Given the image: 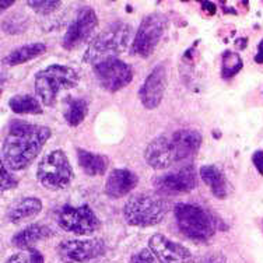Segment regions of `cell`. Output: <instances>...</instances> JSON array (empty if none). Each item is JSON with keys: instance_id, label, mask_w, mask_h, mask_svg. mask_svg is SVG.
<instances>
[{"instance_id": "10", "label": "cell", "mask_w": 263, "mask_h": 263, "mask_svg": "<svg viewBox=\"0 0 263 263\" xmlns=\"http://www.w3.org/2000/svg\"><path fill=\"white\" fill-rule=\"evenodd\" d=\"M92 71L100 86L108 92H117L133 80V69L126 62L111 58L92 66Z\"/></svg>"}, {"instance_id": "26", "label": "cell", "mask_w": 263, "mask_h": 263, "mask_svg": "<svg viewBox=\"0 0 263 263\" xmlns=\"http://www.w3.org/2000/svg\"><path fill=\"white\" fill-rule=\"evenodd\" d=\"M3 31L10 35L23 34L28 28V17L24 14H14L3 21Z\"/></svg>"}, {"instance_id": "25", "label": "cell", "mask_w": 263, "mask_h": 263, "mask_svg": "<svg viewBox=\"0 0 263 263\" xmlns=\"http://www.w3.org/2000/svg\"><path fill=\"white\" fill-rule=\"evenodd\" d=\"M242 58L234 51H224L221 55V77L224 80L233 79L242 69Z\"/></svg>"}, {"instance_id": "6", "label": "cell", "mask_w": 263, "mask_h": 263, "mask_svg": "<svg viewBox=\"0 0 263 263\" xmlns=\"http://www.w3.org/2000/svg\"><path fill=\"white\" fill-rule=\"evenodd\" d=\"M74 172L63 150H52L45 154L36 167L38 182L49 191H61L69 186Z\"/></svg>"}, {"instance_id": "1", "label": "cell", "mask_w": 263, "mask_h": 263, "mask_svg": "<svg viewBox=\"0 0 263 263\" xmlns=\"http://www.w3.org/2000/svg\"><path fill=\"white\" fill-rule=\"evenodd\" d=\"M51 136L52 130L48 126L11 121L2 146V162L10 171L26 170L40 156Z\"/></svg>"}, {"instance_id": "23", "label": "cell", "mask_w": 263, "mask_h": 263, "mask_svg": "<svg viewBox=\"0 0 263 263\" xmlns=\"http://www.w3.org/2000/svg\"><path fill=\"white\" fill-rule=\"evenodd\" d=\"M66 109L63 112L66 123L71 127H76L81 125L86 117L88 115V102L84 98H74L69 97L66 101Z\"/></svg>"}, {"instance_id": "32", "label": "cell", "mask_w": 263, "mask_h": 263, "mask_svg": "<svg viewBox=\"0 0 263 263\" xmlns=\"http://www.w3.org/2000/svg\"><path fill=\"white\" fill-rule=\"evenodd\" d=\"M199 263H227V259L224 255H210L203 258Z\"/></svg>"}, {"instance_id": "20", "label": "cell", "mask_w": 263, "mask_h": 263, "mask_svg": "<svg viewBox=\"0 0 263 263\" xmlns=\"http://www.w3.org/2000/svg\"><path fill=\"white\" fill-rule=\"evenodd\" d=\"M77 161L86 175L100 177L108 171L109 160L104 154L88 152L84 148H77Z\"/></svg>"}, {"instance_id": "17", "label": "cell", "mask_w": 263, "mask_h": 263, "mask_svg": "<svg viewBox=\"0 0 263 263\" xmlns=\"http://www.w3.org/2000/svg\"><path fill=\"white\" fill-rule=\"evenodd\" d=\"M139 177L127 168H115L109 172L105 181V193L111 199L126 196L137 186Z\"/></svg>"}, {"instance_id": "2", "label": "cell", "mask_w": 263, "mask_h": 263, "mask_svg": "<svg viewBox=\"0 0 263 263\" xmlns=\"http://www.w3.org/2000/svg\"><path fill=\"white\" fill-rule=\"evenodd\" d=\"M132 40V28L126 23H114L98 34L87 48L83 61L90 65H97L100 62L111 58H117L125 52Z\"/></svg>"}, {"instance_id": "3", "label": "cell", "mask_w": 263, "mask_h": 263, "mask_svg": "<svg viewBox=\"0 0 263 263\" xmlns=\"http://www.w3.org/2000/svg\"><path fill=\"white\" fill-rule=\"evenodd\" d=\"M80 83V74L66 65H49L35 74V94L41 104L53 106L62 90H70Z\"/></svg>"}, {"instance_id": "35", "label": "cell", "mask_w": 263, "mask_h": 263, "mask_svg": "<svg viewBox=\"0 0 263 263\" xmlns=\"http://www.w3.org/2000/svg\"><path fill=\"white\" fill-rule=\"evenodd\" d=\"M14 5V2L11 0V2H6V0H0V7H2V11H5L6 9H9L11 6Z\"/></svg>"}, {"instance_id": "28", "label": "cell", "mask_w": 263, "mask_h": 263, "mask_svg": "<svg viewBox=\"0 0 263 263\" xmlns=\"http://www.w3.org/2000/svg\"><path fill=\"white\" fill-rule=\"evenodd\" d=\"M27 6L35 11L36 14L46 15L56 11L62 6V2L59 0H44V2H27Z\"/></svg>"}, {"instance_id": "15", "label": "cell", "mask_w": 263, "mask_h": 263, "mask_svg": "<svg viewBox=\"0 0 263 263\" xmlns=\"http://www.w3.org/2000/svg\"><path fill=\"white\" fill-rule=\"evenodd\" d=\"M144 160L154 170H165L177 162L171 137L158 136L148 143L144 150Z\"/></svg>"}, {"instance_id": "12", "label": "cell", "mask_w": 263, "mask_h": 263, "mask_svg": "<svg viewBox=\"0 0 263 263\" xmlns=\"http://www.w3.org/2000/svg\"><path fill=\"white\" fill-rule=\"evenodd\" d=\"M153 186L156 187L158 192L170 195V196L192 192L197 186L196 168L193 165H185L175 171L157 175L153 178Z\"/></svg>"}, {"instance_id": "34", "label": "cell", "mask_w": 263, "mask_h": 263, "mask_svg": "<svg viewBox=\"0 0 263 263\" xmlns=\"http://www.w3.org/2000/svg\"><path fill=\"white\" fill-rule=\"evenodd\" d=\"M255 62L259 63V65H263V40L259 42L258 53L255 55Z\"/></svg>"}, {"instance_id": "5", "label": "cell", "mask_w": 263, "mask_h": 263, "mask_svg": "<svg viewBox=\"0 0 263 263\" xmlns=\"http://www.w3.org/2000/svg\"><path fill=\"white\" fill-rule=\"evenodd\" d=\"M167 212L168 204L164 199L148 193H137L125 203L123 217L132 227L147 228L161 223Z\"/></svg>"}, {"instance_id": "8", "label": "cell", "mask_w": 263, "mask_h": 263, "mask_svg": "<svg viewBox=\"0 0 263 263\" xmlns=\"http://www.w3.org/2000/svg\"><path fill=\"white\" fill-rule=\"evenodd\" d=\"M98 27V17L91 7H80L62 38L66 51H76L91 40Z\"/></svg>"}, {"instance_id": "22", "label": "cell", "mask_w": 263, "mask_h": 263, "mask_svg": "<svg viewBox=\"0 0 263 263\" xmlns=\"http://www.w3.org/2000/svg\"><path fill=\"white\" fill-rule=\"evenodd\" d=\"M45 52L46 45L44 42H31V44H26V45L13 49L9 55L6 56L3 62L7 66H18L44 55Z\"/></svg>"}, {"instance_id": "31", "label": "cell", "mask_w": 263, "mask_h": 263, "mask_svg": "<svg viewBox=\"0 0 263 263\" xmlns=\"http://www.w3.org/2000/svg\"><path fill=\"white\" fill-rule=\"evenodd\" d=\"M252 162L259 171V174L263 177V150H256V152L253 153Z\"/></svg>"}, {"instance_id": "7", "label": "cell", "mask_w": 263, "mask_h": 263, "mask_svg": "<svg viewBox=\"0 0 263 263\" xmlns=\"http://www.w3.org/2000/svg\"><path fill=\"white\" fill-rule=\"evenodd\" d=\"M167 27L168 18L162 13H152L146 15L137 28L135 40L132 42V55L143 59L150 58L160 44Z\"/></svg>"}, {"instance_id": "30", "label": "cell", "mask_w": 263, "mask_h": 263, "mask_svg": "<svg viewBox=\"0 0 263 263\" xmlns=\"http://www.w3.org/2000/svg\"><path fill=\"white\" fill-rule=\"evenodd\" d=\"M130 263H154V255L150 249H140L132 256Z\"/></svg>"}, {"instance_id": "21", "label": "cell", "mask_w": 263, "mask_h": 263, "mask_svg": "<svg viewBox=\"0 0 263 263\" xmlns=\"http://www.w3.org/2000/svg\"><path fill=\"white\" fill-rule=\"evenodd\" d=\"M199 177L209 186L213 196L217 199H226L228 195L227 179L224 177L223 171L216 165H203L199 170Z\"/></svg>"}, {"instance_id": "11", "label": "cell", "mask_w": 263, "mask_h": 263, "mask_svg": "<svg viewBox=\"0 0 263 263\" xmlns=\"http://www.w3.org/2000/svg\"><path fill=\"white\" fill-rule=\"evenodd\" d=\"M58 252L65 263H84L104 256L106 245L101 238L67 239L61 242Z\"/></svg>"}, {"instance_id": "24", "label": "cell", "mask_w": 263, "mask_h": 263, "mask_svg": "<svg viewBox=\"0 0 263 263\" xmlns=\"http://www.w3.org/2000/svg\"><path fill=\"white\" fill-rule=\"evenodd\" d=\"M9 106L11 111L18 115H41L44 112L40 100H36L35 97L30 94L13 96L9 100Z\"/></svg>"}, {"instance_id": "29", "label": "cell", "mask_w": 263, "mask_h": 263, "mask_svg": "<svg viewBox=\"0 0 263 263\" xmlns=\"http://www.w3.org/2000/svg\"><path fill=\"white\" fill-rule=\"evenodd\" d=\"M18 183H20L18 178L15 177L14 174H13V171H10V170L2 162V167H0V187H2V192L15 189V187L18 186Z\"/></svg>"}, {"instance_id": "33", "label": "cell", "mask_w": 263, "mask_h": 263, "mask_svg": "<svg viewBox=\"0 0 263 263\" xmlns=\"http://www.w3.org/2000/svg\"><path fill=\"white\" fill-rule=\"evenodd\" d=\"M202 9L209 15H214L216 11H217V6H216V3H212V2H202Z\"/></svg>"}, {"instance_id": "14", "label": "cell", "mask_w": 263, "mask_h": 263, "mask_svg": "<svg viewBox=\"0 0 263 263\" xmlns=\"http://www.w3.org/2000/svg\"><path fill=\"white\" fill-rule=\"evenodd\" d=\"M148 249L160 263H189L192 252L181 243L172 241L162 234H154L148 239Z\"/></svg>"}, {"instance_id": "13", "label": "cell", "mask_w": 263, "mask_h": 263, "mask_svg": "<svg viewBox=\"0 0 263 263\" xmlns=\"http://www.w3.org/2000/svg\"><path fill=\"white\" fill-rule=\"evenodd\" d=\"M167 83V67L164 63H160L150 71L139 90V100L146 109H156L161 104Z\"/></svg>"}, {"instance_id": "9", "label": "cell", "mask_w": 263, "mask_h": 263, "mask_svg": "<svg viewBox=\"0 0 263 263\" xmlns=\"http://www.w3.org/2000/svg\"><path fill=\"white\" fill-rule=\"evenodd\" d=\"M58 224L62 230L77 235H90L101 227L100 218L88 204L63 206L58 214Z\"/></svg>"}, {"instance_id": "16", "label": "cell", "mask_w": 263, "mask_h": 263, "mask_svg": "<svg viewBox=\"0 0 263 263\" xmlns=\"http://www.w3.org/2000/svg\"><path fill=\"white\" fill-rule=\"evenodd\" d=\"M202 142V133L195 129H179L174 132L171 136V143L177 162L195 157L200 150Z\"/></svg>"}, {"instance_id": "19", "label": "cell", "mask_w": 263, "mask_h": 263, "mask_svg": "<svg viewBox=\"0 0 263 263\" xmlns=\"http://www.w3.org/2000/svg\"><path fill=\"white\" fill-rule=\"evenodd\" d=\"M52 235H53V231L48 226L30 224L11 238V243H13V247L23 251V249L32 248V245H35L36 242L44 241V239H48Z\"/></svg>"}, {"instance_id": "27", "label": "cell", "mask_w": 263, "mask_h": 263, "mask_svg": "<svg viewBox=\"0 0 263 263\" xmlns=\"http://www.w3.org/2000/svg\"><path fill=\"white\" fill-rule=\"evenodd\" d=\"M6 263H45V259L38 249L30 248L11 255Z\"/></svg>"}, {"instance_id": "4", "label": "cell", "mask_w": 263, "mask_h": 263, "mask_svg": "<svg viewBox=\"0 0 263 263\" xmlns=\"http://www.w3.org/2000/svg\"><path fill=\"white\" fill-rule=\"evenodd\" d=\"M174 217L179 231L197 242L209 241L217 231V221L212 213L193 203H177Z\"/></svg>"}, {"instance_id": "18", "label": "cell", "mask_w": 263, "mask_h": 263, "mask_svg": "<svg viewBox=\"0 0 263 263\" xmlns=\"http://www.w3.org/2000/svg\"><path fill=\"white\" fill-rule=\"evenodd\" d=\"M42 210V200L40 197L28 196L15 200L7 210V218L13 224H18L24 220H30L38 216Z\"/></svg>"}]
</instances>
